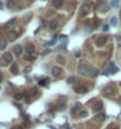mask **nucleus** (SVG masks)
Instances as JSON below:
<instances>
[{"label": "nucleus", "instance_id": "5701e85b", "mask_svg": "<svg viewBox=\"0 0 121 129\" xmlns=\"http://www.w3.org/2000/svg\"><path fill=\"white\" fill-rule=\"evenodd\" d=\"M20 116H22V119H24V121H25V122H28V121H30V116H28V115H26L24 112H20Z\"/></svg>", "mask_w": 121, "mask_h": 129}, {"label": "nucleus", "instance_id": "b1692460", "mask_svg": "<svg viewBox=\"0 0 121 129\" xmlns=\"http://www.w3.org/2000/svg\"><path fill=\"white\" fill-rule=\"evenodd\" d=\"M24 95H25V94H20V93H15V94H14V100H17V101H19V100H21V99H24Z\"/></svg>", "mask_w": 121, "mask_h": 129}, {"label": "nucleus", "instance_id": "8fccbe9b", "mask_svg": "<svg viewBox=\"0 0 121 129\" xmlns=\"http://www.w3.org/2000/svg\"><path fill=\"white\" fill-rule=\"evenodd\" d=\"M40 27H45V21H44V20L40 21Z\"/></svg>", "mask_w": 121, "mask_h": 129}, {"label": "nucleus", "instance_id": "7c9ffc66", "mask_svg": "<svg viewBox=\"0 0 121 129\" xmlns=\"http://www.w3.org/2000/svg\"><path fill=\"white\" fill-rule=\"evenodd\" d=\"M51 52H52V51H51L49 48H47V49H45V51H44V52H42V53L40 54V56H46V55H48V54H49Z\"/></svg>", "mask_w": 121, "mask_h": 129}, {"label": "nucleus", "instance_id": "9b49d317", "mask_svg": "<svg viewBox=\"0 0 121 129\" xmlns=\"http://www.w3.org/2000/svg\"><path fill=\"white\" fill-rule=\"evenodd\" d=\"M74 90H75V93H78V94H85V93L87 92V88H86L85 86H78Z\"/></svg>", "mask_w": 121, "mask_h": 129}, {"label": "nucleus", "instance_id": "6e6552de", "mask_svg": "<svg viewBox=\"0 0 121 129\" xmlns=\"http://www.w3.org/2000/svg\"><path fill=\"white\" fill-rule=\"evenodd\" d=\"M22 47L20 46V45H17V46H14V48H13V53L15 54V55H18V56H20L21 54H22Z\"/></svg>", "mask_w": 121, "mask_h": 129}, {"label": "nucleus", "instance_id": "f257e3e1", "mask_svg": "<svg viewBox=\"0 0 121 129\" xmlns=\"http://www.w3.org/2000/svg\"><path fill=\"white\" fill-rule=\"evenodd\" d=\"M99 12H101V13H106V12H108V9H109V6L106 4V2H99L98 5H96V7H95Z\"/></svg>", "mask_w": 121, "mask_h": 129}, {"label": "nucleus", "instance_id": "4468645a", "mask_svg": "<svg viewBox=\"0 0 121 129\" xmlns=\"http://www.w3.org/2000/svg\"><path fill=\"white\" fill-rule=\"evenodd\" d=\"M105 119H106V115H105L103 113H99V114L95 115V120H96L98 122H103Z\"/></svg>", "mask_w": 121, "mask_h": 129}, {"label": "nucleus", "instance_id": "864d4df0", "mask_svg": "<svg viewBox=\"0 0 121 129\" xmlns=\"http://www.w3.org/2000/svg\"><path fill=\"white\" fill-rule=\"evenodd\" d=\"M48 128H49V129H55L54 127H53V126H48Z\"/></svg>", "mask_w": 121, "mask_h": 129}, {"label": "nucleus", "instance_id": "13d9d810", "mask_svg": "<svg viewBox=\"0 0 121 129\" xmlns=\"http://www.w3.org/2000/svg\"><path fill=\"white\" fill-rule=\"evenodd\" d=\"M111 129H118V128H111Z\"/></svg>", "mask_w": 121, "mask_h": 129}, {"label": "nucleus", "instance_id": "79ce46f5", "mask_svg": "<svg viewBox=\"0 0 121 129\" xmlns=\"http://www.w3.org/2000/svg\"><path fill=\"white\" fill-rule=\"evenodd\" d=\"M8 85H9V87H11V88H12L13 90H17V87H15V86H14V85H13L12 82H8Z\"/></svg>", "mask_w": 121, "mask_h": 129}, {"label": "nucleus", "instance_id": "4d7b16f0", "mask_svg": "<svg viewBox=\"0 0 121 129\" xmlns=\"http://www.w3.org/2000/svg\"><path fill=\"white\" fill-rule=\"evenodd\" d=\"M119 102H120V104H121V97H120V99H119Z\"/></svg>", "mask_w": 121, "mask_h": 129}, {"label": "nucleus", "instance_id": "ea45409f", "mask_svg": "<svg viewBox=\"0 0 121 129\" xmlns=\"http://www.w3.org/2000/svg\"><path fill=\"white\" fill-rule=\"evenodd\" d=\"M14 106H15V107H17L20 112H22V106H21V104H19V103H14Z\"/></svg>", "mask_w": 121, "mask_h": 129}, {"label": "nucleus", "instance_id": "e433bc0d", "mask_svg": "<svg viewBox=\"0 0 121 129\" xmlns=\"http://www.w3.org/2000/svg\"><path fill=\"white\" fill-rule=\"evenodd\" d=\"M101 75H105V76H108V75H111V72H109V70H108V69L106 68V69H105V70L102 72V74H101Z\"/></svg>", "mask_w": 121, "mask_h": 129}, {"label": "nucleus", "instance_id": "7ed1b4c3", "mask_svg": "<svg viewBox=\"0 0 121 129\" xmlns=\"http://www.w3.org/2000/svg\"><path fill=\"white\" fill-rule=\"evenodd\" d=\"M107 69L111 72V74H115V73H118V72H119V68L115 66V62H114V61H111V62L108 64Z\"/></svg>", "mask_w": 121, "mask_h": 129}, {"label": "nucleus", "instance_id": "20e7f679", "mask_svg": "<svg viewBox=\"0 0 121 129\" xmlns=\"http://www.w3.org/2000/svg\"><path fill=\"white\" fill-rule=\"evenodd\" d=\"M87 70H88V66L85 64H80L79 66H78V72L80 73V74H86L87 73Z\"/></svg>", "mask_w": 121, "mask_h": 129}, {"label": "nucleus", "instance_id": "603ef678", "mask_svg": "<svg viewBox=\"0 0 121 129\" xmlns=\"http://www.w3.org/2000/svg\"><path fill=\"white\" fill-rule=\"evenodd\" d=\"M2 8H4V4H2V2H0V11H1Z\"/></svg>", "mask_w": 121, "mask_h": 129}, {"label": "nucleus", "instance_id": "09e8293b", "mask_svg": "<svg viewBox=\"0 0 121 129\" xmlns=\"http://www.w3.org/2000/svg\"><path fill=\"white\" fill-rule=\"evenodd\" d=\"M63 128L65 129H72V127H71L68 123H65V125H63Z\"/></svg>", "mask_w": 121, "mask_h": 129}, {"label": "nucleus", "instance_id": "bb28decb", "mask_svg": "<svg viewBox=\"0 0 121 129\" xmlns=\"http://www.w3.org/2000/svg\"><path fill=\"white\" fill-rule=\"evenodd\" d=\"M94 31V28H93V26L91 25H88V26H86V30H85V32L87 33V34H91L92 32Z\"/></svg>", "mask_w": 121, "mask_h": 129}, {"label": "nucleus", "instance_id": "aec40b11", "mask_svg": "<svg viewBox=\"0 0 121 129\" xmlns=\"http://www.w3.org/2000/svg\"><path fill=\"white\" fill-rule=\"evenodd\" d=\"M98 75H99V70H98L96 68H93L91 70V76L92 77H96Z\"/></svg>", "mask_w": 121, "mask_h": 129}, {"label": "nucleus", "instance_id": "f8f14e48", "mask_svg": "<svg viewBox=\"0 0 121 129\" xmlns=\"http://www.w3.org/2000/svg\"><path fill=\"white\" fill-rule=\"evenodd\" d=\"M7 38H8V40H9V41H14V40L18 38V33L14 32V31H12V32H8V34H7Z\"/></svg>", "mask_w": 121, "mask_h": 129}, {"label": "nucleus", "instance_id": "423d86ee", "mask_svg": "<svg viewBox=\"0 0 121 129\" xmlns=\"http://www.w3.org/2000/svg\"><path fill=\"white\" fill-rule=\"evenodd\" d=\"M2 59L5 60V62H6V64H11V62H12V59H13V56H12V53H9V52H6V53H4V55H2Z\"/></svg>", "mask_w": 121, "mask_h": 129}, {"label": "nucleus", "instance_id": "f03ea898", "mask_svg": "<svg viewBox=\"0 0 121 129\" xmlns=\"http://www.w3.org/2000/svg\"><path fill=\"white\" fill-rule=\"evenodd\" d=\"M102 94L105 96H113L115 94V89L112 86H108V87H106V88L102 89Z\"/></svg>", "mask_w": 121, "mask_h": 129}, {"label": "nucleus", "instance_id": "a878e982", "mask_svg": "<svg viewBox=\"0 0 121 129\" xmlns=\"http://www.w3.org/2000/svg\"><path fill=\"white\" fill-rule=\"evenodd\" d=\"M52 4H53L54 7H60L61 5H62V1H61V0H53Z\"/></svg>", "mask_w": 121, "mask_h": 129}, {"label": "nucleus", "instance_id": "473e14b6", "mask_svg": "<svg viewBox=\"0 0 121 129\" xmlns=\"http://www.w3.org/2000/svg\"><path fill=\"white\" fill-rule=\"evenodd\" d=\"M36 94H38V89L36 88H31L30 95H36Z\"/></svg>", "mask_w": 121, "mask_h": 129}, {"label": "nucleus", "instance_id": "de8ad7c7", "mask_svg": "<svg viewBox=\"0 0 121 129\" xmlns=\"http://www.w3.org/2000/svg\"><path fill=\"white\" fill-rule=\"evenodd\" d=\"M88 115V113L87 112H81V117H86Z\"/></svg>", "mask_w": 121, "mask_h": 129}, {"label": "nucleus", "instance_id": "f704fd0d", "mask_svg": "<svg viewBox=\"0 0 121 129\" xmlns=\"http://www.w3.org/2000/svg\"><path fill=\"white\" fill-rule=\"evenodd\" d=\"M74 55H75V58H79L81 55V51L80 49H75L74 51Z\"/></svg>", "mask_w": 121, "mask_h": 129}, {"label": "nucleus", "instance_id": "ddd939ff", "mask_svg": "<svg viewBox=\"0 0 121 129\" xmlns=\"http://www.w3.org/2000/svg\"><path fill=\"white\" fill-rule=\"evenodd\" d=\"M25 51H26L27 55H31V54H33V53L35 52V47H34L33 45H27L26 48H25Z\"/></svg>", "mask_w": 121, "mask_h": 129}, {"label": "nucleus", "instance_id": "2eb2a0df", "mask_svg": "<svg viewBox=\"0 0 121 129\" xmlns=\"http://www.w3.org/2000/svg\"><path fill=\"white\" fill-rule=\"evenodd\" d=\"M102 107H103L102 102H101V101H98V102L94 104V107H93V110H94V112H99V110H101V109H102Z\"/></svg>", "mask_w": 121, "mask_h": 129}, {"label": "nucleus", "instance_id": "49530a36", "mask_svg": "<svg viewBox=\"0 0 121 129\" xmlns=\"http://www.w3.org/2000/svg\"><path fill=\"white\" fill-rule=\"evenodd\" d=\"M74 107H75V108H78V109H80V108H81V103H80V102H76Z\"/></svg>", "mask_w": 121, "mask_h": 129}, {"label": "nucleus", "instance_id": "58836bf2", "mask_svg": "<svg viewBox=\"0 0 121 129\" xmlns=\"http://www.w3.org/2000/svg\"><path fill=\"white\" fill-rule=\"evenodd\" d=\"M31 18H32V14H27V15L25 17V22H28Z\"/></svg>", "mask_w": 121, "mask_h": 129}, {"label": "nucleus", "instance_id": "393cba45", "mask_svg": "<svg viewBox=\"0 0 121 129\" xmlns=\"http://www.w3.org/2000/svg\"><path fill=\"white\" fill-rule=\"evenodd\" d=\"M6 6H7V8H8V9H12V8L15 6V2H14V1H12V0H9V1L7 2V5H6Z\"/></svg>", "mask_w": 121, "mask_h": 129}, {"label": "nucleus", "instance_id": "dca6fc26", "mask_svg": "<svg viewBox=\"0 0 121 129\" xmlns=\"http://www.w3.org/2000/svg\"><path fill=\"white\" fill-rule=\"evenodd\" d=\"M59 38V35H54L53 36V39L51 40V41H48V42H46L45 43V46L46 47H49V46H53V45H55V41H57V39Z\"/></svg>", "mask_w": 121, "mask_h": 129}, {"label": "nucleus", "instance_id": "0eeeda50", "mask_svg": "<svg viewBox=\"0 0 121 129\" xmlns=\"http://www.w3.org/2000/svg\"><path fill=\"white\" fill-rule=\"evenodd\" d=\"M88 11H90V7L85 4V5H82L81 7H80V11H79V14L81 15V17H84V15H86L87 13H88Z\"/></svg>", "mask_w": 121, "mask_h": 129}, {"label": "nucleus", "instance_id": "a18cd8bd", "mask_svg": "<svg viewBox=\"0 0 121 129\" xmlns=\"http://www.w3.org/2000/svg\"><path fill=\"white\" fill-rule=\"evenodd\" d=\"M66 46H67V43H62L61 46H59V49H66Z\"/></svg>", "mask_w": 121, "mask_h": 129}, {"label": "nucleus", "instance_id": "37998d69", "mask_svg": "<svg viewBox=\"0 0 121 129\" xmlns=\"http://www.w3.org/2000/svg\"><path fill=\"white\" fill-rule=\"evenodd\" d=\"M24 100H25V102H27V103H28V102H30V97H28V95H26V94H25V95H24Z\"/></svg>", "mask_w": 121, "mask_h": 129}, {"label": "nucleus", "instance_id": "c9c22d12", "mask_svg": "<svg viewBox=\"0 0 121 129\" xmlns=\"http://www.w3.org/2000/svg\"><path fill=\"white\" fill-rule=\"evenodd\" d=\"M109 31V25H103L102 26V32H108Z\"/></svg>", "mask_w": 121, "mask_h": 129}, {"label": "nucleus", "instance_id": "6ab92c4d", "mask_svg": "<svg viewBox=\"0 0 121 129\" xmlns=\"http://www.w3.org/2000/svg\"><path fill=\"white\" fill-rule=\"evenodd\" d=\"M15 24H17V19L13 18V19H11V20L6 24V27H11V26H13V25H15Z\"/></svg>", "mask_w": 121, "mask_h": 129}, {"label": "nucleus", "instance_id": "bf43d9fd", "mask_svg": "<svg viewBox=\"0 0 121 129\" xmlns=\"http://www.w3.org/2000/svg\"><path fill=\"white\" fill-rule=\"evenodd\" d=\"M120 17H121V14H120Z\"/></svg>", "mask_w": 121, "mask_h": 129}, {"label": "nucleus", "instance_id": "1a4fd4ad", "mask_svg": "<svg viewBox=\"0 0 121 129\" xmlns=\"http://www.w3.org/2000/svg\"><path fill=\"white\" fill-rule=\"evenodd\" d=\"M58 26H59V22H58V20L57 19H52L51 21H49V28L51 30H57L58 28Z\"/></svg>", "mask_w": 121, "mask_h": 129}, {"label": "nucleus", "instance_id": "412c9836", "mask_svg": "<svg viewBox=\"0 0 121 129\" xmlns=\"http://www.w3.org/2000/svg\"><path fill=\"white\" fill-rule=\"evenodd\" d=\"M6 46H7V41L4 40V39H0V49L6 48Z\"/></svg>", "mask_w": 121, "mask_h": 129}, {"label": "nucleus", "instance_id": "c756f323", "mask_svg": "<svg viewBox=\"0 0 121 129\" xmlns=\"http://www.w3.org/2000/svg\"><path fill=\"white\" fill-rule=\"evenodd\" d=\"M119 4H120L119 0H112V1H111V6H112V7H118Z\"/></svg>", "mask_w": 121, "mask_h": 129}, {"label": "nucleus", "instance_id": "c85d7f7f", "mask_svg": "<svg viewBox=\"0 0 121 129\" xmlns=\"http://www.w3.org/2000/svg\"><path fill=\"white\" fill-rule=\"evenodd\" d=\"M57 109H58V112H63V110L66 109V104H65V103H60Z\"/></svg>", "mask_w": 121, "mask_h": 129}, {"label": "nucleus", "instance_id": "a19ab883", "mask_svg": "<svg viewBox=\"0 0 121 129\" xmlns=\"http://www.w3.org/2000/svg\"><path fill=\"white\" fill-rule=\"evenodd\" d=\"M66 38H67V36H66V35H63V34L59 35V40H63V41H65V40H67Z\"/></svg>", "mask_w": 121, "mask_h": 129}, {"label": "nucleus", "instance_id": "39448f33", "mask_svg": "<svg viewBox=\"0 0 121 129\" xmlns=\"http://www.w3.org/2000/svg\"><path fill=\"white\" fill-rule=\"evenodd\" d=\"M106 42H107V38L103 36V35H101V36H99L98 40H96V46L102 47L103 45H106Z\"/></svg>", "mask_w": 121, "mask_h": 129}, {"label": "nucleus", "instance_id": "cd10ccee", "mask_svg": "<svg viewBox=\"0 0 121 129\" xmlns=\"http://www.w3.org/2000/svg\"><path fill=\"white\" fill-rule=\"evenodd\" d=\"M57 62H59L60 64H65V59H63V56H61V55H58V56H57Z\"/></svg>", "mask_w": 121, "mask_h": 129}, {"label": "nucleus", "instance_id": "3c124183", "mask_svg": "<svg viewBox=\"0 0 121 129\" xmlns=\"http://www.w3.org/2000/svg\"><path fill=\"white\" fill-rule=\"evenodd\" d=\"M24 126H25V127H30L31 123H28V122H25V123H24Z\"/></svg>", "mask_w": 121, "mask_h": 129}, {"label": "nucleus", "instance_id": "72a5a7b5", "mask_svg": "<svg viewBox=\"0 0 121 129\" xmlns=\"http://www.w3.org/2000/svg\"><path fill=\"white\" fill-rule=\"evenodd\" d=\"M24 59H25L26 61H33L35 58H34V56H31V55H26V56H24Z\"/></svg>", "mask_w": 121, "mask_h": 129}, {"label": "nucleus", "instance_id": "f3484780", "mask_svg": "<svg viewBox=\"0 0 121 129\" xmlns=\"http://www.w3.org/2000/svg\"><path fill=\"white\" fill-rule=\"evenodd\" d=\"M60 74H61V69L59 67H54V68L52 69V75H54L55 77H58Z\"/></svg>", "mask_w": 121, "mask_h": 129}, {"label": "nucleus", "instance_id": "5fc2aeb1", "mask_svg": "<svg viewBox=\"0 0 121 129\" xmlns=\"http://www.w3.org/2000/svg\"><path fill=\"white\" fill-rule=\"evenodd\" d=\"M13 129H22V128H21V127H14Z\"/></svg>", "mask_w": 121, "mask_h": 129}, {"label": "nucleus", "instance_id": "c03bdc74", "mask_svg": "<svg viewBox=\"0 0 121 129\" xmlns=\"http://www.w3.org/2000/svg\"><path fill=\"white\" fill-rule=\"evenodd\" d=\"M117 40H118V46L121 47V36H117Z\"/></svg>", "mask_w": 121, "mask_h": 129}, {"label": "nucleus", "instance_id": "4be33fe9", "mask_svg": "<svg viewBox=\"0 0 121 129\" xmlns=\"http://www.w3.org/2000/svg\"><path fill=\"white\" fill-rule=\"evenodd\" d=\"M111 25L112 26H117L118 25V18L117 17H112L111 18Z\"/></svg>", "mask_w": 121, "mask_h": 129}, {"label": "nucleus", "instance_id": "4c0bfd02", "mask_svg": "<svg viewBox=\"0 0 121 129\" xmlns=\"http://www.w3.org/2000/svg\"><path fill=\"white\" fill-rule=\"evenodd\" d=\"M31 70H32V67H31V66H28V67H26V68L24 69V73H25V74H27V73H30Z\"/></svg>", "mask_w": 121, "mask_h": 129}, {"label": "nucleus", "instance_id": "2f4dec72", "mask_svg": "<svg viewBox=\"0 0 121 129\" xmlns=\"http://www.w3.org/2000/svg\"><path fill=\"white\" fill-rule=\"evenodd\" d=\"M74 82H75V77H74V76H71V77L67 79V83H68V85H72V83H74Z\"/></svg>", "mask_w": 121, "mask_h": 129}, {"label": "nucleus", "instance_id": "6e6d98bb", "mask_svg": "<svg viewBox=\"0 0 121 129\" xmlns=\"http://www.w3.org/2000/svg\"><path fill=\"white\" fill-rule=\"evenodd\" d=\"M1 81H2V76H0V82H1Z\"/></svg>", "mask_w": 121, "mask_h": 129}, {"label": "nucleus", "instance_id": "9d476101", "mask_svg": "<svg viewBox=\"0 0 121 129\" xmlns=\"http://www.w3.org/2000/svg\"><path fill=\"white\" fill-rule=\"evenodd\" d=\"M51 83V80L48 79V77H45V79H42V80H39V86L40 87H46L47 85H49Z\"/></svg>", "mask_w": 121, "mask_h": 129}, {"label": "nucleus", "instance_id": "a211bd4d", "mask_svg": "<svg viewBox=\"0 0 121 129\" xmlns=\"http://www.w3.org/2000/svg\"><path fill=\"white\" fill-rule=\"evenodd\" d=\"M19 69H18V64H13L11 66V73L12 74H18Z\"/></svg>", "mask_w": 121, "mask_h": 129}]
</instances>
